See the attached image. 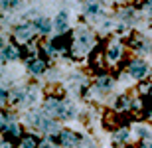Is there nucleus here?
<instances>
[{
	"mask_svg": "<svg viewBox=\"0 0 152 148\" xmlns=\"http://www.w3.org/2000/svg\"><path fill=\"white\" fill-rule=\"evenodd\" d=\"M8 136L10 138H20V140H22V131H20V125H16V122H14V125H10L8 126Z\"/></svg>",
	"mask_w": 152,
	"mask_h": 148,
	"instance_id": "16",
	"label": "nucleus"
},
{
	"mask_svg": "<svg viewBox=\"0 0 152 148\" xmlns=\"http://www.w3.org/2000/svg\"><path fill=\"white\" fill-rule=\"evenodd\" d=\"M123 53H124V46L121 40H113L111 44L107 46V51H105V59H107L111 65L118 63L123 59Z\"/></svg>",
	"mask_w": 152,
	"mask_h": 148,
	"instance_id": "1",
	"label": "nucleus"
},
{
	"mask_svg": "<svg viewBox=\"0 0 152 148\" xmlns=\"http://www.w3.org/2000/svg\"><path fill=\"white\" fill-rule=\"evenodd\" d=\"M138 91H140L142 95H148V93H152V81H144V83H140Z\"/></svg>",
	"mask_w": 152,
	"mask_h": 148,
	"instance_id": "18",
	"label": "nucleus"
},
{
	"mask_svg": "<svg viewBox=\"0 0 152 148\" xmlns=\"http://www.w3.org/2000/svg\"><path fill=\"white\" fill-rule=\"evenodd\" d=\"M148 73V65L142 59H132L129 63V75L132 79H142V77H146Z\"/></svg>",
	"mask_w": 152,
	"mask_h": 148,
	"instance_id": "4",
	"label": "nucleus"
},
{
	"mask_svg": "<svg viewBox=\"0 0 152 148\" xmlns=\"http://www.w3.org/2000/svg\"><path fill=\"white\" fill-rule=\"evenodd\" d=\"M57 140H59L65 148L79 146V134H75V132H71V131H61V134L57 136Z\"/></svg>",
	"mask_w": 152,
	"mask_h": 148,
	"instance_id": "6",
	"label": "nucleus"
},
{
	"mask_svg": "<svg viewBox=\"0 0 152 148\" xmlns=\"http://www.w3.org/2000/svg\"><path fill=\"white\" fill-rule=\"evenodd\" d=\"M20 57V51L16 47L12 46V44H2V63H6V59H18Z\"/></svg>",
	"mask_w": 152,
	"mask_h": 148,
	"instance_id": "10",
	"label": "nucleus"
},
{
	"mask_svg": "<svg viewBox=\"0 0 152 148\" xmlns=\"http://www.w3.org/2000/svg\"><path fill=\"white\" fill-rule=\"evenodd\" d=\"M44 111L50 114L51 119H56V117L63 119V113H65V103L59 101V99H56V97H48V99H45V103H44Z\"/></svg>",
	"mask_w": 152,
	"mask_h": 148,
	"instance_id": "3",
	"label": "nucleus"
},
{
	"mask_svg": "<svg viewBox=\"0 0 152 148\" xmlns=\"http://www.w3.org/2000/svg\"><path fill=\"white\" fill-rule=\"evenodd\" d=\"M132 105H134V101H130L129 95H121L117 99V111H130Z\"/></svg>",
	"mask_w": 152,
	"mask_h": 148,
	"instance_id": "13",
	"label": "nucleus"
},
{
	"mask_svg": "<svg viewBox=\"0 0 152 148\" xmlns=\"http://www.w3.org/2000/svg\"><path fill=\"white\" fill-rule=\"evenodd\" d=\"M148 22H150V26H152V14H150V20H148Z\"/></svg>",
	"mask_w": 152,
	"mask_h": 148,
	"instance_id": "22",
	"label": "nucleus"
},
{
	"mask_svg": "<svg viewBox=\"0 0 152 148\" xmlns=\"http://www.w3.org/2000/svg\"><path fill=\"white\" fill-rule=\"evenodd\" d=\"M28 69L32 71V75H44L48 69V63L39 57H28Z\"/></svg>",
	"mask_w": 152,
	"mask_h": 148,
	"instance_id": "7",
	"label": "nucleus"
},
{
	"mask_svg": "<svg viewBox=\"0 0 152 148\" xmlns=\"http://www.w3.org/2000/svg\"><path fill=\"white\" fill-rule=\"evenodd\" d=\"M97 89L99 91H111V87H113V79L109 77V75H103V77H99V81H97Z\"/></svg>",
	"mask_w": 152,
	"mask_h": 148,
	"instance_id": "14",
	"label": "nucleus"
},
{
	"mask_svg": "<svg viewBox=\"0 0 152 148\" xmlns=\"http://www.w3.org/2000/svg\"><path fill=\"white\" fill-rule=\"evenodd\" d=\"M115 140H117V142H126V140H129V131H126V128H121V131L115 134Z\"/></svg>",
	"mask_w": 152,
	"mask_h": 148,
	"instance_id": "17",
	"label": "nucleus"
},
{
	"mask_svg": "<svg viewBox=\"0 0 152 148\" xmlns=\"http://www.w3.org/2000/svg\"><path fill=\"white\" fill-rule=\"evenodd\" d=\"M34 24H36V32H38V34H50L51 30H53V24H51V20H48V18H38Z\"/></svg>",
	"mask_w": 152,
	"mask_h": 148,
	"instance_id": "11",
	"label": "nucleus"
},
{
	"mask_svg": "<svg viewBox=\"0 0 152 148\" xmlns=\"http://www.w3.org/2000/svg\"><path fill=\"white\" fill-rule=\"evenodd\" d=\"M38 101V87L36 85H28L26 87V93H24L22 105H34Z\"/></svg>",
	"mask_w": 152,
	"mask_h": 148,
	"instance_id": "9",
	"label": "nucleus"
},
{
	"mask_svg": "<svg viewBox=\"0 0 152 148\" xmlns=\"http://www.w3.org/2000/svg\"><path fill=\"white\" fill-rule=\"evenodd\" d=\"M2 148H12V144H8V142L4 140V142H2Z\"/></svg>",
	"mask_w": 152,
	"mask_h": 148,
	"instance_id": "21",
	"label": "nucleus"
},
{
	"mask_svg": "<svg viewBox=\"0 0 152 148\" xmlns=\"http://www.w3.org/2000/svg\"><path fill=\"white\" fill-rule=\"evenodd\" d=\"M34 34H36V26H32L30 22H22L18 24L14 28V38L22 44H28V42L34 40Z\"/></svg>",
	"mask_w": 152,
	"mask_h": 148,
	"instance_id": "2",
	"label": "nucleus"
},
{
	"mask_svg": "<svg viewBox=\"0 0 152 148\" xmlns=\"http://www.w3.org/2000/svg\"><path fill=\"white\" fill-rule=\"evenodd\" d=\"M103 10V4H99V2H85L83 4V12L85 14H99V12Z\"/></svg>",
	"mask_w": 152,
	"mask_h": 148,
	"instance_id": "15",
	"label": "nucleus"
},
{
	"mask_svg": "<svg viewBox=\"0 0 152 148\" xmlns=\"http://www.w3.org/2000/svg\"><path fill=\"white\" fill-rule=\"evenodd\" d=\"M39 148H56V144H53V138H45V140H39Z\"/></svg>",
	"mask_w": 152,
	"mask_h": 148,
	"instance_id": "19",
	"label": "nucleus"
},
{
	"mask_svg": "<svg viewBox=\"0 0 152 148\" xmlns=\"http://www.w3.org/2000/svg\"><path fill=\"white\" fill-rule=\"evenodd\" d=\"M38 128H39V132L48 134L50 138H53V134H57V136L61 134V132H59V125H57L56 119H44V120H42V125H39Z\"/></svg>",
	"mask_w": 152,
	"mask_h": 148,
	"instance_id": "5",
	"label": "nucleus"
},
{
	"mask_svg": "<svg viewBox=\"0 0 152 148\" xmlns=\"http://www.w3.org/2000/svg\"><path fill=\"white\" fill-rule=\"evenodd\" d=\"M140 148H152V140H150V142H142Z\"/></svg>",
	"mask_w": 152,
	"mask_h": 148,
	"instance_id": "20",
	"label": "nucleus"
},
{
	"mask_svg": "<svg viewBox=\"0 0 152 148\" xmlns=\"http://www.w3.org/2000/svg\"><path fill=\"white\" fill-rule=\"evenodd\" d=\"M18 148H39V140L36 134H24Z\"/></svg>",
	"mask_w": 152,
	"mask_h": 148,
	"instance_id": "12",
	"label": "nucleus"
},
{
	"mask_svg": "<svg viewBox=\"0 0 152 148\" xmlns=\"http://www.w3.org/2000/svg\"><path fill=\"white\" fill-rule=\"evenodd\" d=\"M53 28H56L57 34L67 32V12H65V10H61V12L56 16V20H53Z\"/></svg>",
	"mask_w": 152,
	"mask_h": 148,
	"instance_id": "8",
	"label": "nucleus"
}]
</instances>
